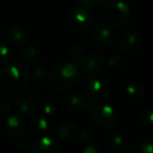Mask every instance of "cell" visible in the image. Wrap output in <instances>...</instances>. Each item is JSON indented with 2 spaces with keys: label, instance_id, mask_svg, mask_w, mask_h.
Returning a JSON list of instances; mask_svg holds the SVG:
<instances>
[{
  "label": "cell",
  "instance_id": "4",
  "mask_svg": "<svg viewBox=\"0 0 153 153\" xmlns=\"http://www.w3.org/2000/svg\"><path fill=\"white\" fill-rule=\"evenodd\" d=\"M110 85L102 78H92L85 86V96L90 103H100L108 97Z\"/></svg>",
  "mask_w": 153,
  "mask_h": 153
},
{
  "label": "cell",
  "instance_id": "26",
  "mask_svg": "<svg viewBox=\"0 0 153 153\" xmlns=\"http://www.w3.org/2000/svg\"><path fill=\"white\" fill-rule=\"evenodd\" d=\"M33 78L36 81H43L46 78V69L44 67H36L33 70Z\"/></svg>",
  "mask_w": 153,
  "mask_h": 153
},
{
  "label": "cell",
  "instance_id": "1",
  "mask_svg": "<svg viewBox=\"0 0 153 153\" xmlns=\"http://www.w3.org/2000/svg\"><path fill=\"white\" fill-rule=\"evenodd\" d=\"M81 80V70L74 61H60L53 67L49 85L55 91H63Z\"/></svg>",
  "mask_w": 153,
  "mask_h": 153
},
{
  "label": "cell",
  "instance_id": "5",
  "mask_svg": "<svg viewBox=\"0 0 153 153\" xmlns=\"http://www.w3.org/2000/svg\"><path fill=\"white\" fill-rule=\"evenodd\" d=\"M90 117L100 127H110L117 122V112L113 107L106 104L97 105L90 108Z\"/></svg>",
  "mask_w": 153,
  "mask_h": 153
},
{
  "label": "cell",
  "instance_id": "13",
  "mask_svg": "<svg viewBox=\"0 0 153 153\" xmlns=\"http://www.w3.org/2000/svg\"><path fill=\"white\" fill-rule=\"evenodd\" d=\"M92 38L94 43L100 47H109L114 42L113 33L104 25H98L94 27L92 32Z\"/></svg>",
  "mask_w": 153,
  "mask_h": 153
},
{
  "label": "cell",
  "instance_id": "12",
  "mask_svg": "<svg viewBox=\"0 0 153 153\" xmlns=\"http://www.w3.org/2000/svg\"><path fill=\"white\" fill-rule=\"evenodd\" d=\"M30 151L32 153H57L60 151V146L51 137L43 135L32 142Z\"/></svg>",
  "mask_w": 153,
  "mask_h": 153
},
{
  "label": "cell",
  "instance_id": "31",
  "mask_svg": "<svg viewBox=\"0 0 153 153\" xmlns=\"http://www.w3.org/2000/svg\"><path fill=\"white\" fill-rule=\"evenodd\" d=\"M83 152H85V153H100L101 149L99 148L97 145H94V147H92V145H87V146L84 148Z\"/></svg>",
  "mask_w": 153,
  "mask_h": 153
},
{
  "label": "cell",
  "instance_id": "22",
  "mask_svg": "<svg viewBox=\"0 0 153 153\" xmlns=\"http://www.w3.org/2000/svg\"><path fill=\"white\" fill-rule=\"evenodd\" d=\"M11 109V102L7 94H0V119L4 117Z\"/></svg>",
  "mask_w": 153,
  "mask_h": 153
},
{
  "label": "cell",
  "instance_id": "25",
  "mask_svg": "<svg viewBox=\"0 0 153 153\" xmlns=\"http://www.w3.org/2000/svg\"><path fill=\"white\" fill-rule=\"evenodd\" d=\"M140 120L146 126H153V108H146L140 113Z\"/></svg>",
  "mask_w": 153,
  "mask_h": 153
},
{
  "label": "cell",
  "instance_id": "20",
  "mask_svg": "<svg viewBox=\"0 0 153 153\" xmlns=\"http://www.w3.org/2000/svg\"><path fill=\"white\" fill-rule=\"evenodd\" d=\"M13 57H14V53L9 45L4 44V43L0 44V63L1 64L11 63V61L13 60Z\"/></svg>",
  "mask_w": 153,
  "mask_h": 153
},
{
  "label": "cell",
  "instance_id": "21",
  "mask_svg": "<svg viewBox=\"0 0 153 153\" xmlns=\"http://www.w3.org/2000/svg\"><path fill=\"white\" fill-rule=\"evenodd\" d=\"M68 57L74 62L82 60V58L84 57V48L81 45H78V44L74 45L68 51Z\"/></svg>",
  "mask_w": 153,
  "mask_h": 153
},
{
  "label": "cell",
  "instance_id": "16",
  "mask_svg": "<svg viewBox=\"0 0 153 153\" xmlns=\"http://www.w3.org/2000/svg\"><path fill=\"white\" fill-rule=\"evenodd\" d=\"M49 126H51V122L47 119L43 117H36L30 121V129L32 133L40 135V134L45 133L49 129Z\"/></svg>",
  "mask_w": 153,
  "mask_h": 153
},
{
  "label": "cell",
  "instance_id": "6",
  "mask_svg": "<svg viewBox=\"0 0 153 153\" xmlns=\"http://www.w3.org/2000/svg\"><path fill=\"white\" fill-rule=\"evenodd\" d=\"M67 23L72 30L83 33L91 26L92 17L87 10L83 7H74L68 13Z\"/></svg>",
  "mask_w": 153,
  "mask_h": 153
},
{
  "label": "cell",
  "instance_id": "2",
  "mask_svg": "<svg viewBox=\"0 0 153 153\" xmlns=\"http://www.w3.org/2000/svg\"><path fill=\"white\" fill-rule=\"evenodd\" d=\"M30 80L27 68L20 63H11L1 72V82L11 90H19L26 86Z\"/></svg>",
  "mask_w": 153,
  "mask_h": 153
},
{
  "label": "cell",
  "instance_id": "15",
  "mask_svg": "<svg viewBox=\"0 0 153 153\" xmlns=\"http://www.w3.org/2000/svg\"><path fill=\"white\" fill-rule=\"evenodd\" d=\"M56 134L60 140L70 142L78 136V126L71 122H63L56 129Z\"/></svg>",
  "mask_w": 153,
  "mask_h": 153
},
{
  "label": "cell",
  "instance_id": "32",
  "mask_svg": "<svg viewBox=\"0 0 153 153\" xmlns=\"http://www.w3.org/2000/svg\"><path fill=\"white\" fill-rule=\"evenodd\" d=\"M112 0H97V2H98V4H108V3H110Z\"/></svg>",
  "mask_w": 153,
  "mask_h": 153
},
{
  "label": "cell",
  "instance_id": "9",
  "mask_svg": "<svg viewBox=\"0 0 153 153\" xmlns=\"http://www.w3.org/2000/svg\"><path fill=\"white\" fill-rule=\"evenodd\" d=\"M82 68L88 76H97L102 74L105 66V60L102 55L98 53H88L84 55L81 61Z\"/></svg>",
  "mask_w": 153,
  "mask_h": 153
},
{
  "label": "cell",
  "instance_id": "27",
  "mask_svg": "<svg viewBox=\"0 0 153 153\" xmlns=\"http://www.w3.org/2000/svg\"><path fill=\"white\" fill-rule=\"evenodd\" d=\"M94 138V132L90 129H85L80 133V140L83 143H89Z\"/></svg>",
  "mask_w": 153,
  "mask_h": 153
},
{
  "label": "cell",
  "instance_id": "18",
  "mask_svg": "<svg viewBox=\"0 0 153 153\" xmlns=\"http://www.w3.org/2000/svg\"><path fill=\"white\" fill-rule=\"evenodd\" d=\"M105 144L111 148H120L124 144V137L117 131H111L105 135Z\"/></svg>",
  "mask_w": 153,
  "mask_h": 153
},
{
  "label": "cell",
  "instance_id": "7",
  "mask_svg": "<svg viewBox=\"0 0 153 153\" xmlns=\"http://www.w3.org/2000/svg\"><path fill=\"white\" fill-rule=\"evenodd\" d=\"M16 106L22 114H33L39 108V100L33 91L24 89L16 97Z\"/></svg>",
  "mask_w": 153,
  "mask_h": 153
},
{
  "label": "cell",
  "instance_id": "10",
  "mask_svg": "<svg viewBox=\"0 0 153 153\" xmlns=\"http://www.w3.org/2000/svg\"><path fill=\"white\" fill-rule=\"evenodd\" d=\"M142 46V38L140 34L134 30H127L123 33L119 39V48L122 53L132 55L135 53Z\"/></svg>",
  "mask_w": 153,
  "mask_h": 153
},
{
  "label": "cell",
  "instance_id": "17",
  "mask_svg": "<svg viewBox=\"0 0 153 153\" xmlns=\"http://www.w3.org/2000/svg\"><path fill=\"white\" fill-rule=\"evenodd\" d=\"M21 58L24 62L28 64H36L40 62L42 59V53L37 47L35 46H26L25 48L22 49Z\"/></svg>",
  "mask_w": 153,
  "mask_h": 153
},
{
  "label": "cell",
  "instance_id": "14",
  "mask_svg": "<svg viewBox=\"0 0 153 153\" xmlns=\"http://www.w3.org/2000/svg\"><path fill=\"white\" fill-rule=\"evenodd\" d=\"M7 39L14 46H24L27 43L28 35L24 27L20 25H12L7 32Z\"/></svg>",
  "mask_w": 153,
  "mask_h": 153
},
{
  "label": "cell",
  "instance_id": "28",
  "mask_svg": "<svg viewBox=\"0 0 153 153\" xmlns=\"http://www.w3.org/2000/svg\"><path fill=\"white\" fill-rule=\"evenodd\" d=\"M30 144H32V140L30 138H21L19 137V140L17 142V147L21 150L25 151L26 149L30 150Z\"/></svg>",
  "mask_w": 153,
  "mask_h": 153
},
{
  "label": "cell",
  "instance_id": "24",
  "mask_svg": "<svg viewBox=\"0 0 153 153\" xmlns=\"http://www.w3.org/2000/svg\"><path fill=\"white\" fill-rule=\"evenodd\" d=\"M122 64H123V59L121 58V56L113 55L106 61V67L111 69H119L122 67Z\"/></svg>",
  "mask_w": 153,
  "mask_h": 153
},
{
  "label": "cell",
  "instance_id": "19",
  "mask_svg": "<svg viewBox=\"0 0 153 153\" xmlns=\"http://www.w3.org/2000/svg\"><path fill=\"white\" fill-rule=\"evenodd\" d=\"M125 91L128 97L133 98V99L142 98L145 94L144 87H143L140 84L135 83V82H132V83H129L128 85H126Z\"/></svg>",
  "mask_w": 153,
  "mask_h": 153
},
{
  "label": "cell",
  "instance_id": "30",
  "mask_svg": "<svg viewBox=\"0 0 153 153\" xmlns=\"http://www.w3.org/2000/svg\"><path fill=\"white\" fill-rule=\"evenodd\" d=\"M43 111H44L45 114L47 115H51L55 113L56 111V107L53 104H51V103H47V104H45L44 106H43Z\"/></svg>",
  "mask_w": 153,
  "mask_h": 153
},
{
  "label": "cell",
  "instance_id": "29",
  "mask_svg": "<svg viewBox=\"0 0 153 153\" xmlns=\"http://www.w3.org/2000/svg\"><path fill=\"white\" fill-rule=\"evenodd\" d=\"M80 3H81L83 7H87V9H94V7H97V5H98V2H97V0H78Z\"/></svg>",
  "mask_w": 153,
  "mask_h": 153
},
{
  "label": "cell",
  "instance_id": "11",
  "mask_svg": "<svg viewBox=\"0 0 153 153\" xmlns=\"http://www.w3.org/2000/svg\"><path fill=\"white\" fill-rule=\"evenodd\" d=\"M27 128L25 120L17 114H13L7 117L4 123V131L9 137L19 138L24 135Z\"/></svg>",
  "mask_w": 153,
  "mask_h": 153
},
{
  "label": "cell",
  "instance_id": "8",
  "mask_svg": "<svg viewBox=\"0 0 153 153\" xmlns=\"http://www.w3.org/2000/svg\"><path fill=\"white\" fill-rule=\"evenodd\" d=\"M63 105L72 112H87L91 108V103L89 102L86 96L81 94L70 92L62 97Z\"/></svg>",
  "mask_w": 153,
  "mask_h": 153
},
{
  "label": "cell",
  "instance_id": "23",
  "mask_svg": "<svg viewBox=\"0 0 153 153\" xmlns=\"http://www.w3.org/2000/svg\"><path fill=\"white\" fill-rule=\"evenodd\" d=\"M134 149L140 153H153V140H144L134 146Z\"/></svg>",
  "mask_w": 153,
  "mask_h": 153
},
{
  "label": "cell",
  "instance_id": "3",
  "mask_svg": "<svg viewBox=\"0 0 153 153\" xmlns=\"http://www.w3.org/2000/svg\"><path fill=\"white\" fill-rule=\"evenodd\" d=\"M130 16V7L123 0L111 1L104 12V20L111 26H122L128 21Z\"/></svg>",
  "mask_w": 153,
  "mask_h": 153
}]
</instances>
